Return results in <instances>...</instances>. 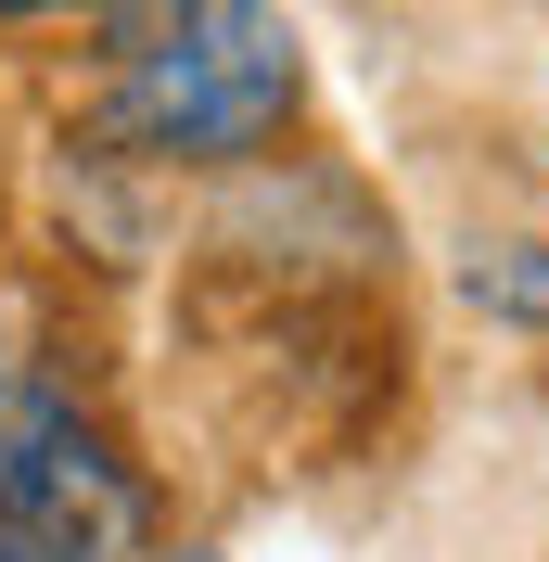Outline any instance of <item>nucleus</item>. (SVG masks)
Returning a JSON list of instances; mask_svg holds the SVG:
<instances>
[{
  "label": "nucleus",
  "instance_id": "f257e3e1",
  "mask_svg": "<svg viewBox=\"0 0 549 562\" xmlns=\"http://www.w3.org/2000/svg\"><path fill=\"white\" fill-rule=\"evenodd\" d=\"M294 103H307V38L281 26V0H154V26L103 90V128L128 154L231 167V154H269Z\"/></svg>",
  "mask_w": 549,
  "mask_h": 562
},
{
  "label": "nucleus",
  "instance_id": "f03ea898",
  "mask_svg": "<svg viewBox=\"0 0 549 562\" xmlns=\"http://www.w3.org/2000/svg\"><path fill=\"white\" fill-rule=\"evenodd\" d=\"M0 525L65 562H103L128 537V460L65 384H38L26 358H0Z\"/></svg>",
  "mask_w": 549,
  "mask_h": 562
},
{
  "label": "nucleus",
  "instance_id": "7ed1b4c3",
  "mask_svg": "<svg viewBox=\"0 0 549 562\" xmlns=\"http://www.w3.org/2000/svg\"><path fill=\"white\" fill-rule=\"evenodd\" d=\"M460 294H473L485 319H524V333H549V244H473Z\"/></svg>",
  "mask_w": 549,
  "mask_h": 562
},
{
  "label": "nucleus",
  "instance_id": "20e7f679",
  "mask_svg": "<svg viewBox=\"0 0 549 562\" xmlns=\"http://www.w3.org/2000/svg\"><path fill=\"white\" fill-rule=\"evenodd\" d=\"M26 13H65V0H0V26H26ZM90 13H115V0H90Z\"/></svg>",
  "mask_w": 549,
  "mask_h": 562
},
{
  "label": "nucleus",
  "instance_id": "39448f33",
  "mask_svg": "<svg viewBox=\"0 0 549 562\" xmlns=\"http://www.w3.org/2000/svg\"><path fill=\"white\" fill-rule=\"evenodd\" d=\"M0 562H65V550H38V537H13V525H0Z\"/></svg>",
  "mask_w": 549,
  "mask_h": 562
},
{
  "label": "nucleus",
  "instance_id": "423d86ee",
  "mask_svg": "<svg viewBox=\"0 0 549 562\" xmlns=\"http://www.w3.org/2000/svg\"><path fill=\"white\" fill-rule=\"evenodd\" d=\"M167 562H205V550H167Z\"/></svg>",
  "mask_w": 549,
  "mask_h": 562
}]
</instances>
